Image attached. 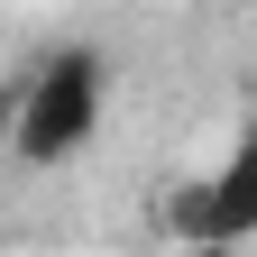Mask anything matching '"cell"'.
<instances>
[{
	"instance_id": "6da1fadb",
	"label": "cell",
	"mask_w": 257,
	"mask_h": 257,
	"mask_svg": "<svg viewBox=\"0 0 257 257\" xmlns=\"http://www.w3.org/2000/svg\"><path fill=\"white\" fill-rule=\"evenodd\" d=\"M101 55L92 46H64L46 55L37 74L19 83V119H10V147H19V166H64L74 147H92V128H101Z\"/></svg>"
},
{
	"instance_id": "7a4b0ae2",
	"label": "cell",
	"mask_w": 257,
	"mask_h": 257,
	"mask_svg": "<svg viewBox=\"0 0 257 257\" xmlns=\"http://www.w3.org/2000/svg\"><path fill=\"white\" fill-rule=\"evenodd\" d=\"M175 239L184 248H239V239H257V138H239L230 156H220L211 175H193L184 193H175Z\"/></svg>"
}]
</instances>
